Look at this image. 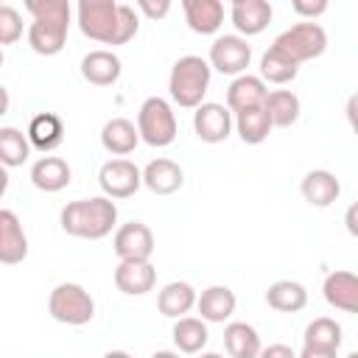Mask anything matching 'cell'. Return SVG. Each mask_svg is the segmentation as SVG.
Returning <instances> with one entry per match:
<instances>
[{
    "label": "cell",
    "mask_w": 358,
    "mask_h": 358,
    "mask_svg": "<svg viewBox=\"0 0 358 358\" xmlns=\"http://www.w3.org/2000/svg\"><path fill=\"white\" fill-rule=\"evenodd\" d=\"M78 31L101 45H126L140 31V14L129 3L115 0H78Z\"/></svg>",
    "instance_id": "6da1fadb"
},
{
    "label": "cell",
    "mask_w": 358,
    "mask_h": 358,
    "mask_svg": "<svg viewBox=\"0 0 358 358\" xmlns=\"http://www.w3.org/2000/svg\"><path fill=\"white\" fill-rule=\"evenodd\" d=\"M34 20L28 25V45L39 56L62 53L70 31V3L67 0H25L22 6Z\"/></svg>",
    "instance_id": "7a4b0ae2"
},
{
    "label": "cell",
    "mask_w": 358,
    "mask_h": 358,
    "mask_svg": "<svg viewBox=\"0 0 358 358\" xmlns=\"http://www.w3.org/2000/svg\"><path fill=\"white\" fill-rule=\"evenodd\" d=\"M59 224L67 235L81 241H101L106 238L117 224V204L106 196H90L76 199L62 207Z\"/></svg>",
    "instance_id": "3957f363"
},
{
    "label": "cell",
    "mask_w": 358,
    "mask_h": 358,
    "mask_svg": "<svg viewBox=\"0 0 358 358\" xmlns=\"http://www.w3.org/2000/svg\"><path fill=\"white\" fill-rule=\"evenodd\" d=\"M210 78H213V70H210L207 59H201L196 53L179 56L171 67V76H168V95L176 106L196 109L204 103V95L210 90Z\"/></svg>",
    "instance_id": "277c9868"
},
{
    "label": "cell",
    "mask_w": 358,
    "mask_h": 358,
    "mask_svg": "<svg viewBox=\"0 0 358 358\" xmlns=\"http://www.w3.org/2000/svg\"><path fill=\"white\" fill-rule=\"evenodd\" d=\"M176 115L171 109V103L159 95H151L140 103V112H137V134L143 143L154 145V148H165L176 140Z\"/></svg>",
    "instance_id": "5b68a950"
},
{
    "label": "cell",
    "mask_w": 358,
    "mask_h": 358,
    "mask_svg": "<svg viewBox=\"0 0 358 358\" xmlns=\"http://www.w3.org/2000/svg\"><path fill=\"white\" fill-rule=\"evenodd\" d=\"M48 313L70 327H81L95 316V299L78 282H59L48 296Z\"/></svg>",
    "instance_id": "8992f818"
},
{
    "label": "cell",
    "mask_w": 358,
    "mask_h": 358,
    "mask_svg": "<svg viewBox=\"0 0 358 358\" xmlns=\"http://www.w3.org/2000/svg\"><path fill=\"white\" fill-rule=\"evenodd\" d=\"M271 48L282 50L291 62L296 64H305L310 59H319L324 50H327V34L319 22H296L291 28H285L274 42Z\"/></svg>",
    "instance_id": "52a82bcc"
},
{
    "label": "cell",
    "mask_w": 358,
    "mask_h": 358,
    "mask_svg": "<svg viewBox=\"0 0 358 358\" xmlns=\"http://www.w3.org/2000/svg\"><path fill=\"white\" fill-rule=\"evenodd\" d=\"M252 62V45L238 34H221L213 39L207 64L210 70H218L224 76H243Z\"/></svg>",
    "instance_id": "ba28073f"
},
{
    "label": "cell",
    "mask_w": 358,
    "mask_h": 358,
    "mask_svg": "<svg viewBox=\"0 0 358 358\" xmlns=\"http://www.w3.org/2000/svg\"><path fill=\"white\" fill-rule=\"evenodd\" d=\"M98 185H101L106 199H129L143 187V173L131 159L115 157V159H106L101 165Z\"/></svg>",
    "instance_id": "9c48e42d"
},
{
    "label": "cell",
    "mask_w": 358,
    "mask_h": 358,
    "mask_svg": "<svg viewBox=\"0 0 358 358\" xmlns=\"http://www.w3.org/2000/svg\"><path fill=\"white\" fill-rule=\"evenodd\" d=\"M112 249L117 260H151L154 255V232L143 221L120 224L112 235Z\"/></svg>",
    "instance_id": "30bf717a"
},
{
    "label": "cell",
    "mask_w": 358,
    "mask_h": 358,
    "mask_svg": "<svg viewBox=\"0 0 358 358\" xmlns=\"http://www.w3.org/2000/svg\"><path fill=\"white\" fill-rule=\"evenodd\" d=\"M193 131L201 143H224L232 131V112L224 103L215 101H204L201 106H196L193 112Z\"/></svg>",
    "instance_id": "8fae6325"
},
{
    "label": "cell",
    "mask_w": 358,
    "mask_h": 358,
    "mask_svg": "<svg viewBox=\"0 0 358 358\" xmlns=\"http://www.w3.org/2000/svg\"><path fill=\"white\" fill-rule=\"evenodd\" d=\"M271 14H274V8L266 0H235L229 6V20H232L238 36H243V39L263 34L271 22Z\"/></svg>",
    "instance_id": "7c38bea8"
},
{
    "label": "cell",
    "mask_w": 358,
    "mask_h": 358,
    "mask_svg": "<svg viewBox=\"0 0 358 358\" xmlns=\"http://www.w3.org/2000/svg\"><path fill=\"white\" fill-rule=\"evenodd\" d=\"M157 285V268L151 260H120L115 268V288L126 296H143L154 291Z\"/></svg>",
    "instance_id": "4fadbf2b"
},
{
    "label": "cell",
    "mask_w": 358,
    "mask_h": 358,
    "mask_svg": "<svg viewBox=\"0 0 358 358\" xmlns=\"http://www.w3.org/2000/svg\"><path fill=\"white\" fill-rule=\"evenodd\" d=\"M28 257V235L14 210L0 207V263L17 266Z\"/></svg>",
    "instance_id": "5bb4252c"
},
{
    "label": "cell",
    "mask_w": 358,
    "mask_h": 358,
    "mask_svg": "<svg viewBox=\"0 0 358 358\" xmlns=\"http://www.w3.org/2000/svg\"><path fill=\"white\" fill-rule=\"evenodd\" d=\"M266 95H268V87L260 81V76L243 73V76H235V78L229 81V87H227V103H224V106H227L232 115H238V112L263 106Z\"/></svg>",
    "instance_id": "9a60e30c"
},
{
    "label": "cell",
    "mask_w": 358,
    "mask_h": 358,
    "mask_svg": "<svg viewBox=\"0 0 358 358\" xmlns=\"http://www.w3.org/2000/svg\"><path fill=\"white\" fill-rule=\"evenodd\" d=\"M120 73H123V62L115 50L98 48L81 59V76H84V81H90L95 87H112L120 78Z\"/></svg>",
    "instance_id": "2e32d148"
},
{
    "label": "cell",
    "mask_w": 358,
    "mask_h": 358,
    "mask_svg": "<svg viewBox=\"0 0 358 358\" xmlns=\"http://www.w3.org/2000/svg\"><path fill=\"white\" fill-rule=\"evenodd\" d=\"M140 173H143V185L154 196H171L185 185V171L179 168V162H173L168 157L151 159Z\"/></svg>",
    "instance_id": "e0dca14e"
},
{
    "label": "cell",
    "mask_w": 358,
    "mask_h": 358,
    "mask_svg": "<svg viewBox=\"0 0 358 358\" xmlns=\"http://www.w3.org/2000/svg\"><path fill=\"white\" fill-rule=\"evenodd\" d=\"M322 294L327 299L330 308L344 310V313H355L358 310V277L352 271H330L322 282Z\"/></svg>",
    "instance_id": "ac0fdd59"
},
{
    "label": "cell",
    "mask_w": 358,
    "mask_h": 358,
    "mask_svg": "<svg viewBox=\"0 0 358 358\" xmlns=\"http://www.w3.org/2000/svg\"><path fill=\"white\" fill-rule=\"evenodd\" d=\"M235 291L229 285H210L196 296V308H199V319L207 324H224L232 313H235Z\"/></svg>",
    "instance_id": "d6986e66"
},
{
    "label": "cell",
    "mask_w": 358,
    "mask_h": 358,
    "mask_svg": "<svg viewBox=\"0 0 358 358\" xmlns=\"http://www.w3.org/2000/svg\"><path fill=\"white\" fill-rule=\"evenodd\" d=\"M25 137H28L31 148H36L42 154H50L64 143V123L56 112H39V115L31 117V123L25 129Z\"/></svg>",
    "instance_id": "ffe728a7"
},
{
    "label": "cell",
    "mask_w": 358,
    "mask_h": 358,
    "mask_svg": "<svg viewBox=\"0 0 358 358\" xmlns=\"http://www.w3.org/2000/svg\"><path fill=\"white\" fill-rule=\"evenodd\" d=\"M299 193H302V199H305L310 207H330V204L341 196V182L336 179L333 171L316 168V171H308V173L302 176Z\"/></svg>",
    "instance_id": "44dd1931"
},
{
    "label": "cell",
    "mask_w": 358,
    "mask_h": 358,
    "mask_svg": "<svg viewBox=\"0 0 358 358\" xmlns=\"http://www.w3.org/2000/svg\"><path fill=\"white\" fill-rule=\"evenodd\" d=\"M185 22L193 34H215L224 25V3L221 0H182Z\"/></svg>",
    "instance_id": "7402d4cb"
},
{
    "label": "cell",
    "mask_w": 358,
    "mask_h": 358,
    "mask_svg": "<svg viewBox=\"0 0 358 358\" xmlns=\"http://www.w3.org/2000/svg\"><path fill=\"white\" fill-rule=\"evenodd\" d=\"M70 176H73V171H70L67 159H62V157H50L48 154V157H39L31 165V185L36 190H42V193L64 190L70 185Z\"/></svg>",
    "instance_id": "603a6c76"
},
{
    "label": "cell",
    "mask_w": 358,
    "mask_h": 358,
    "mask_svg": "<svg viewBox=\"0 0 358 358\" xmlns=\"http://www.w3.org/2000/svg\"><path fill=\"white\" fill-rule=\"evenodd\" d=\"M196 288L190 285V282H185V280H173V282H168V285H162L159 288V294H157V308H159V313L162 316H168V319H182V316H187L193 308H196Z\"/></svg>",
    "instance_id": "cb8c5ba5"
},
{
    "label": "cell",
    "mask_w": 358,
    "mask_h": 358,
    "mask_svg": "<svg viewBox=\"0 0 358 358\" xmlns=\"http://www.w3.org/2000/svg\"><path fill=\"white\" fill-rule=\"evenodd\" d=\"M140 143V134H137V126L129 120V117H112L103 123L101 129V145L112 154V157H126L137 148Z\"/></svg>",
    "instance_id": "d4e9b609"
},
{
    "label": "cell",
    "mask_w": 358,
    "mask_h": 358,
    "mask_svg": "<svg viewBox=\"0 0 358 358\" xmlns=\"http://www.w3.org/2000/svg\"><path fill=\"white\" fill-rule=\"evenodd\" d=\"M173 344H176V352L182 355H199L207 341H210V333H207V322H201L199 316H182L173 322Z\"/></svg>",
    "instance_id": "484cf974"
},
{
    "label": "cell",
    "mask_w": 358,
    "mask_h": 358,
    "mask_svg": "<svg viewBox=\"0 0 358 358\" xmlns=\"http://www.w3.org/2000/svg\"><path fill=\"white\" fill-rule=\"evenodd\" d=\"M263 109L271 120V129H288L299 120L302 103H299L296 92H291V90H271L263 101Z\"/></svg>",
    "instance_id": "4316f807"
},
{
    "label": "cell",
    "mask_w": 358,
    "mask_h": 358,
    "mask_svg": "<svg viewBox=\"0 0 358 358\" xmlns=\"http://www.w3.org/2000/svg\"><path fill=\"white\" fill-rule=\"evenodd\" d=\"M260 336L249 322H227L224 327V350L229 358H257Z\"/></svg>",
    "instance_id": "83f0119b"
},
{
    "label": "cell",
    "mask_w": 358,
    "mask_h": 358,
    "mask_svg": "<svg viewBox=\"0 0 358 358\" xmlns=\"http://www.w3.org/2000/svg\"><path fill=\"white\" fill-rule=\"evenodd\" d=\"M266 305L280 313H296L308 305V288L296 280H277L266 291Z\"/></svg>",
    "instance_id": "f1b7e54d"
},
{
    "label": "cell",
    "mask_w": 358,
    "mask_h": 358,
    "mask_svg": "<svg viewBox=\"0 0 358 358\" xmlns=\"http://www.w3.org/2000/svg\"><path fill=\"white\" fill-rule=\"evenodd\" d=\"M232 126H235L238 137H241L246 145H260V143H266L268 134H271V120H268V115H266L263 106L238 112L235 120H232Z\"/></svg>",
    "instance_id": "f546056e"
},
{
    "label": "cell",
    "mask_w": 358,
    "mask_h": 358,
    "mask_svg": "<svg viewBox=\"0 0 358 358\" xmlns=\"http://www.w3.org/2000/svg\"><path fill=\"white\" fill-rule=\"evenodd\" d=\"M299 76V64L296 62H291L282 50H277V48H271L268 45V50L260 56V81L266 84H288V81H294Z\"/></svg>",
    "instance_id": "4dcf8cb0"
},
{
    "label": "cell",
    "mask_w": 358,
    "mask_h": 358,
    "mask_svg": "<svg viewBox=\"0 0 358 358\" xmlns=\"http://www.w3.org/2000/svg\"><path fill=\"white\" fill-rule=\"evenodd\" d=\"M31 157V143L17 126H0V165L20 168Z\"/></svg>",
    "instance_id": "1f68e13d"
},
{
    "label": "cell",
    "mask_w": 358,
    "mask_h": 358,
    "mask_svg": "<svg viewBox=\"0 0 358 358\" xmlns=\"http://www.w3.org/2000/svg\"><path fill=\"white\" fill-rule=\"evenodd\" d=\"M305 347L316 350H336L341 347V324L330 316H319L305 327Z\"/></svg>",
    "instance_id": "d6a6232c"
},
{
    "label": "cell",
    "mask_w": 358,
    "mask_h": 358,
    "mask_svg": "<svg viewBox=\"0 0 358 358\" xmlns=\"http://www.w3.org/2000/svg\"><path fill=\"white\" fill-rule=\"evenodd\" d=\"M20 39H22V14L14 6L0 3V48L14 45Z\"/></svg>",
    "instance_id": "836d02e7"
},
{
    "label": "cell",
    "mask_w": 358,
    "mask_h": 358,
    "mask_svg": "<svg viewBox=\"0 0 358 358\" xmlns=\"http://www.w3.org/2000/svg\"><path fill=\"white\" fill-rule=\"evenodd\" d=\"M291 8H294V14L305 17V22H316V17H322L327 11V0H294Z\"/></svg>",
    "instance_id": "e575fe53"
},
{
    "label": "cell",
    "mask_w": 358,
    "mask_h": 358,
    "mask_svg": "<svg viewBox=\"0 0 358 358\" xmlns=\"http://www.w3.org/2000/svg\"><path fill=\"white\" fill-rule=\"evenodd\" d=\"M134 11H140V14H145L148 20H162L168 11H171V0H137L134 3Z\"/></svg>",
    "instance_id": "d590c367"
},
{
    "label": "cell",
    "mask_w": 358,
    "mask_h": 358,
    "mask_svg": "<svg viewBox=\"0 0 358 358\" xmlns=\"http://www.w3.org/2000/svg\"><path fill=\"white\" fill-rule=\"evenodd\" d=\"M257 358H296V352L288 344H268V347H260Z\"/></svg>",
    "instance_id": "8d00e7d4"
},
{
    "label": "cell",
    "mask_w": 358,
    "mask_h": 358,
    "mask_svg": "<svg viewBox=\"0 0 358 358\" xmlns=\"http://www.w3.org/2000/svg\"><path fill=\"white\" fill-rule=\"evenodd\" d=\"M296 358H338V352L336 350H316V347H305L302 344V350H299Z\"/></svg>",
    "instance_id": "74e56055"
},
{
    "label": "cell",
    "mask_w": 358,
    "mask_h": 358,
    "mask_svg": "<svg viewBox=\"0 0 358 358\" xmlns=\"http://www.w3.org/2000/svg\"><path fill=\"white\" fill-rule=\"evenodd\" d=\"M8 106H11V95H8V90L0 84V117L8 112Z\"/></svg>",
    "instance_id": "f35d334b"
},
{
    "label": "cell",
    "mask_w": 358,
    "mask_h": 358,
    "mask_svg": "<svg viewBox=\"0 0 358 358\" xmlns=\"http://www.w3.org/2000/svg\"><path fill=\"white\" fill-rule=\"evenodd\" d=\"M6 190H8V168L0 165V199L6 196Z\"/></svg>",
    "instance_id": "ab89813d"
},
{
    "label": "cell",
    "mask_w": 358,
    "mask_h": 358,
    "mask_svg": "<svg viewBox=\"0 0 358 358\" xmlns=\"http://www.w3.org/2000/svg\"><path fill=\"white\" fill-rule=\"evenodd\" d=\"M347 229H350V235H355L358 229H355V204L347 210Z\"/></svg>",
    "instance_id": "60d3db41"
},
{
    "label": "cell",
    "mask_w": 358,
    "mask_h": 358,
    "mask_svg": "<svg viewBox=\"0 0 358 358\" xmlns=\"http://www.w3.org/2000/svg\"><path fill=\"white\" fill-rule=\"evenodd\" d=\"M151 358H182V352H176V350H157Z\"/></svg>",
    "instance_id": "b9f144b4"
},
{
    "label": "cell",
    "mask_w": 358,
    "mask_h": 358,
    "mask_svg": "<svg viewBox=\"0 0 358 358\" xmlns=\"http://www.w3.org/2000/svg\"><path fill=\"white\" fill-rule=\"evenodd\" d=\"M103 358H134L131 352H126V350H109Z\"/></svg>",
    "instance_id": "7bdbcfd3"
},
{
    "label": "cell",
    "mask_w": 358,
    "mask_h": 358,
    "mask_svg": "<svg viewBox=\"0 0 358 358\" xmlns=\"http://www.w3.org/2000/svg\"><path fill=\"white\" fill-rule=\"evenodd\" d=\"M199 358H224L221 352H199Z\"/></svg>",
    "instance_id": "ee69618b"
},
{
    "label": "cell",
    "mask_w": 358,
    "mask_h": 358,
    "mask_svg": "<svg viewBox=\"0 0 358 358\" xmlns=\"http://www.w3.org/2000/svg\"><path fill=\"white\" fill-rule=\"evenodd\" d=\"M344 358H358V352H355V350H352V352H347V355H344Z\"/></svg>",
    "instance_id": "f6af8a7d"
},
{
    "label": "cell",
    "mask_w": 358,
    "mask_h": 358,
    "mask_svg": "<svg viewBox=\"0 0 358 358\" xmlns=\"http://www.w3.org/2000/svg\"><path fill=\"white\" fill-rule=\"evenodd\" d=\"M0 67H3V48H0Z\"/></svg>",
    "instance_id": "bcb514c9"
}]
</instances>
